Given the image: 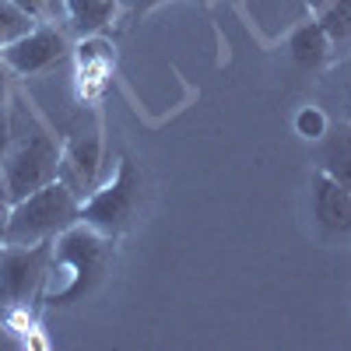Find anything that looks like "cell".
Here are the masks:
<instances>
[{
  "label": "cell",
  "mask_w": 351,
  "mask_h": 351,
  "mask_svg": "<svg viewBox=\"0 0 351 351\" xmlns=\"http://www.w3.org/2000/svg\"><path fill=\"white\" fill-rule=\"evenodd\" d=\"M112 243V236L84 221H74L67 232H60L49 246V267L39 299L46 306H71L92 295L109 271Z\"/></svg>",
  "instance_id": "1"
},
{
  "label": "cell",
  "mask_w": 351,
  "mask_h": 351,
  "mask_svg": "<svg viewBox=\"0 0 351 351\" xmlns=\"http://www.w3.org/2000/svg\"><path fill=\"white\" fill-rule=\"evenodd\" d=\"M8 116L11 148L0 162V180H4L11 200H21L60 176V141L18 95L8 99Z\"/></svg>",
  "instance_id": "2"
},
{
  "label": "cell",
  "mask_w": 351,
  "mask_h": 351,
  "mask_svg": "<svg viewBox=\"0 0 351 351\" xmlns=\"http://www.w3.org/2000/svg\"><path fill=\"white\" fill-rule=\"evenodd\" d=\"M77 211H81V197L64 180H53L11 204V215L4 221V243L14 246L53 243L60 232H67L77 221Z\"/></svg>",
  "instance_id": "3"
},
{
  "label": "cell",
  "mask_w": 351,
  "mask_h": 351,
  "mask_svg": "<svg viewBox=\"0 0 351 351\" xmlns=\"http://www.w3.org/2000/svg\"><path fill=\"white\" fill-rule=\"evenodd\" d=\"M141 204H144V176H141V169L130 155H120L116 172L81 200L77 221L92 225V228H99V232L116 239L134 225Z\"/></svg>",
  "instance_id": "4"
},
{
  "label": "cell",
  "mask_w": 351,
  "mask_h": 351,
  "mask_svg": "<svg viewBox=\"0 0 351 351\" xmlns=\"http://www.w3.org/2000/svg\"><path fill=\"white\" fill-rule=\"evenodd\" d=\"M49 246L53 243L0 246V306H28L39 299L49 267Z\"/></svg>",
  "instance_id": "5"
},
{
  "label": "cell",
  "mask_w": 351,
  "mask_h": 351,
  "mask_svg": "<svg viewBox=\"0 0 351 351\" xmlns=\"http://www.w3.org/2000/svg\"><path fill=\"white\" fill-rule=\"evenodd\" d=\"M71 39L74 36L60 25H36L32 32H25L18 43L0 49V56H4V64L14 77H39V74H46L56 64L67 60Z\"/></svg>",
  "instance_id": "6"
},
{
  "label": "cell",
  "mask_w": 351,
  "mask_h": 351,
  "mask_svg": "<svg viewBox=\"0 0 351 351\" xmlns=\"http://www.w3.org/2000/svg\"><path fill=\"white\" fill-rule=\"evenodd\" d=\"M309 221L324 243L351 239V190L334 183L327 172H309Z\"/></svg>",
  "instance_id": "7"
},
{
  "label": "cell",
  "mask_w": 351,
  "mask_h": 351,
  "mask_svg": "<svg viewBox=\"0 0 351 351\" xmlns=\"http://www.w3.org/2000/svg\"><path fill=\"white\" fill-rule=\"evenodd\" d=\"M99 169H102V134L99 123H81L71 130V137L60 144V176L81 200L99 186Z\"/></svg>",
  "instance_id": "8"
},
{
  "label": "cell",
  "mask_w": 351,
  "mask_h": 351,
  "mask_svg": "<svg viewBox=\"0 0 351 351\" xmlns=\"http://www.w3.org/2000/svg\"><path fill=\"white\" fill-rule=\"evenodd\" d=\"M316 169L327 172L330 180L341 183L344 190H351V123H348V120L330 123L327 134L319 137Z\"/></svg>",
  "instance_id": "9"
},
{
  "label": "cell",
  "mask_w": 351,
  "mask_h": 351,
  "mask_svg": "<svg viewBox=\"0 0 351 351\" xmlns=\"http://www.w3.org/2000/svg\"><path fill=\"white\" fill-rule=\"evenodd\" d=\"M67 32L74 39H95L116 25V0H64Z\"/></svg>",
  "instance_id": "10"
},
{
  "label": "cell",
  "mask_w": 351,
  "mask_h": 351,
  "mask_svg": "<svg viewBox=\"0 0 351 351\" xmlns=\"http://www.w3.org/2000/svg\"><path fill=\"white\" fill-rule=\"evenodd\" d=\"M288 49H291V60H295L302 71H324L334 60V46H330L327 32L319 28V21L299 25L288 39Z\"/></svg>",
  "instance_id": "11"
},
{
  "label": "cell",
  "mask_w": 351,
  "mask_h": 351,
  "mask_svg": "<svg viewBox=\"0 0 351 351\" xmlns=\"http://www.w3.org/2000/svg\"><path fill=\"white\" fill-rule=\"evenodd\" d=\"M316 21L327 32V39L334 46V56L337 53H351V0H330Z\"/></svg>",
  "instance_id": "12"
},
{
  "label": "cell",
  "mask_w": 351,
  "mask_h": 351,
  "mask_svg": "<svg viewBox=\"0 0 351 351\" xmlns=\"http://www.w3.org/2000/svg\"><path fill=\"white\" fill-rule=\"evenodd\" d=\"M39 21L28 14V11H21L14 0H0V49H8L11 43H18L25 32H32Z\"/></svg>",
  "instance_id": "13"
},
{
  "label": "cell",
  "mask_w": 351,
  "mask_h": 351,
  "mask_svg": "<svg viewBox=\"0 0 351 351\" xmlns=\"http://www.w3.org/2000/svg\"><path fill=\"white\" fill-rule=\"evenodd\" d=\"M21 11H28L39 25H60L67 28V4L64 0H14Z\"/></svg>",
  "instance_id": "14"
},
{
  "label": "cell",
  "mask_w": 351,
  "mask_h": 351,
  "mask_svg": "<svg viewBox=\"0 0 351 351\" xmlns=\"http://www.w3.org/2000/svg\"><path fill=\"white\" fill-rule=\"evenodd\" d=\"M162 4H169V0H116V25L130 28V25H137L144 14L158 11Z\"/></svg>",
  "instance_id": "15"
},
{
  "label": "cell",
  "mask_w": 351,
  "mask_h": 351,
  "mask_svg": "<svg viewBox=\"0 0 351 351\" xmlns=\"http://www.w3.org/2000/svg\"><path fill=\"white\" fill-rule=\"evenodd\" d=\"M295 127H299V134L306 137V141H319L327 134V127H330V116L319 109V106H306L299 116H295Z\"/></svg>",
  "instance_id": "16"
},
{
  "label": "cell",
  "mask_w": 351,
  "mask_h": 351,
  "mask_svg": "<svg viewBox=\"0 0 351 351\" xmlns=\"http://www.w3.org/2000/svg\"><path fill=\"white\" fill-rule=\"evenodd\" d=\"M334 95H337V106H341V120L351 123V53L337 64V74H334Z\"/></svg>",
  "instance_id": "17"
},
{
  "label": "cell",
  "mask_w": 351,
  "mask_h": 351,
  "mask_svg": "<svg viewBox=\"0 0 351 351\" xmlns=\"http://www.w3.org/2000/svg\"><path fill=\"white\" fill-rule=\"evenodd\" d=\"M11 148V116H8V106H0V162H4Z\"/></svg>",
  "instance_id": "18"
},
{
  "label": "cell",
  "mask_w": 351,
  "mask_h": 351,
  "mask_svg": "<svg viewBox=\"0 0 351 351\" xmlns=\"http://www.w3.org/2000/svg\"><path fill=\"white\" fill-rule=\"evenodd\" d=\"M11 71H8V64H4V56H0V106H8V99H11Z\"/></svg>",
  "instance_id": "19"
},
{
  "label": "cell",
  "mask_w": 351,
  "mask_h": 351,
  "mask_svg": "<svg viewBox=\"0 0 351 351\" xmlns=\"http://www.w3.org/2000/svg\"><path fill=\"white\" fill-rule=\"evenodd\" d=\"M11 193H8V186H4V180H0V225L8 221V215H11Z\"/></svg>",
  "instance_id": "20"
},
{
  "label": "cell",
  "mask_w": 351,
  "mask_h": 351,
  "mask_svg": "<svg viewBox=\"0 0 351 351\" xmlns=\"http://www.w3.org/2000/svg\"><path fill=\"white\" fill-rule=\"evenodd\" d=\"M0 246H4V225H0Z\"/></svg>",
  "instance_id": "21"
}]
</instances>
